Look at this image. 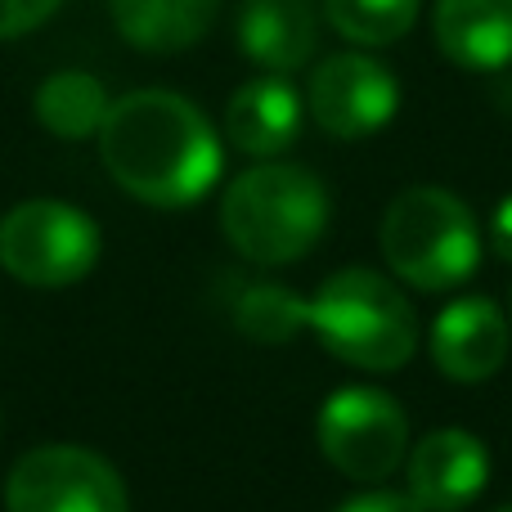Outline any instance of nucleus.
<instances>
[{
  "label": "nucleus",
  "instance_id": "obj_1",
  "mask_svg": "<svg viewBox=\"0 0 512 512\" xmlns=\"http://www.w3.org/2000/svg\"><path fill=\"white\" fill-rule=\"evenodd\" d=\"M108 176L149 207H189L221 180V140L203 108L176 90H131L99 126Z\"/></svg>",
  "mask_w": 512,
  "mask_h": 512
},
{
  "label": "nucleus",
  "instance_id": "obj_2",
  "mask_svg": "<svg viewBox=\"0 0 512 512\" xmlns=\"http://www.w3.org/2000/svg\"><path fill=\"white\" fill-rule=\"evenodd\" d=\"M328 225V189L297 162H256L230 180L221 230L230 248L256 265H288L319 243Z\"/></svg>",
  "mask_w": 512,
  "mask_h": 512
},
{
  "label": "nucleus",
  "instance_id": "obj_3",
  "mask_svg": "<svg viewBox=\"0 0 512 512\" xmlns=\"http://www.w3.org/2000/svg\"><path fill=\"white\" fill-rule=\"evenodd\" d=\"M310 333L328 355L369 373H391L418 351V319L400 288L382 274L351 265L319 283L310 297Z\"/></svg>",
  "mask_w": 512,
  "mask_h": 512
},
{
  "label": "nucleus",
  "instance_id": "obj_4",
  "mask_svg": "<svg viewBox=\"0 0 512 512\" xmlns=\"http://www.w3.org/2000/svg\"><path fill=\"white\" fill-rule=\"evenodd\" d=\"M382 256L418 292H445L472 279L481 261V234L468 203L450 189H405L382 216Z\"/></svg>",
  "mask_w": 512,
  "mask_h": 512
},
{
  "label": "nucleus",
  "instance_id": "obj_5",
  "mask_svg": "<svg viewBox=\"0 0 512 512\" xmlns=\"http://www.w3.org/2000/svg\"><path fill=\"white\" fill-rule=\"evenodd\" d=\"M99 225L59 198H27L0 216V265L27 288H68L99 261Z\"/></svg>",
  "mask_w": 512,
  "mask_h": 512
},
{
  "label": "nucleus",
  "instance_id": "obj_6",
  "mask_svg": "<svg viewBox=\"0 0 512 512\" xmlns=\"http://www.w3.org/2000/svg\"><path fill=\"white\" fill-rule=\"evenodd\" d=\"M319 450L342 477L387 481L409 459V423L378 387H342L319 409Z\"/></svg>",
  "mask_w": 512,
  "mask_h": 512
},
{
  "label": "nucleus",
  "instance_id": "obj_7",
  "mask_svg": "<svg viewBox=\"0 0 512 512\" xmlns=\"http://www.w3.org/2000/svg\"><path fill=\"white\" fill-rule=\"evenodd\" d=\"M9 512H131L126 486L108 459L81 445H41L5 481Z\"/></svg>",
  "mask_w": 512,
  "mask_h": 512
},
{
  "label": "nucleus",
  "instance_id": "obj_8",
  "mask_svg": "<svg viewBox=\"0 0 512 512\" xmlns=\"http://www.w3.org/2000/svg\"><path fill=\"white\" fill-rule=\"evenodd\" d=\"M306 108L337 140H364V135L382 131L396 117L400 86L387 63H378L373 54H364V50L328 54L310 72Z\"/></svg>",
  "mask_w": 512,
  "mask_h": 512
},
{
  "label": "nucleus",
  "instance_id": "obj_9",
  "mask_svg": "<svg viewBox=\"0 0 512 512\" xmlns=\"http://www.w3.org/2000/svg\"><path fill=\"white\" fill-rule=\"evenodd\" d=\"M405 468H409V499L423 512H463L490 481L486 445L472 432H459V427L423 436L409 450Z\"/></svg>",
  "mask_w": 512,
  "mask_h": 512
},
{
  "label": "nucleus",
  "instance_id": "obj_10",
  "mask_svg": "<svg viewBox=\"0 0 512 512\" xmlns=\"http://www.w3.org/2000/svg\"><path fill=\"white\" fill-rule=\"evenodd\" d=\"M508 315L490 297H459L432 324V360L454 382H486L508 360Z\"/></svg>",
  "mask_w": 512,
  "mask_h": 512
},
{
  "label": "nucleus",
  "instance_id": "obj_11",
  "mask_svg": "<svg viewBox=\"0 0 512 512\" xmlns=\"http://www.w3.org/2000/svg\"><path fill=\"white\" fill-rule=\"evenodd\" d=\"M301 108H306L301 95L279 72L256 77L234 90V99L225 104V135L248 158H279L301 135Z\"/></svg>",
  "mask_w": 512,
  "mask_h": 512
},
{
  "label": "nucleus",
  "instance_id": "obj_12",
  "mask_svg": "<svg viewBox=\"0 0 512 512\" xmlns=\"http://www.w3.org/2000/svg\"><path fill=\"white\" fill-rule=\"evenodd\" d=\"M436 45L459 68H508L512 63V0H436Z\"/></svg>",
  "mask_w": 512,
  "mask_h": 512
},
{
  "label": "nucleus",
  "instance_id": "obj_13",
  "mask_svg": "<svg viewBox=\"0 0 512 512\" xmlns=\"http://www.w3.org/2000/svg\"><path fill=\"white\" fill-rule=\"evenodd\" d=\"M319 41V18L310 0H243L239 45L252 63L270 72H297L310 63Z\"/></svg>",
  "mask_w": 512,
  "mask_h": 512
},
{
  "label": "nucleus",
  "instance_id": "obj_14",
  "mask_svg": "<svg viewBox=\"0 0 512 512\" xmlns=\"http://www.w3.org/2000/svg\"><path fill=\"white\" fill-rule=\"evenodd\" d=\"M108 9L135 50L180 54L212 32L221 0H108Z\"/></svg>",
  "mask_w": 512,
  "mask_h": 512
},
{
  "label": "nucleus",
  "instance_id": "obj_15",
  "mask_svg": "<svg viewBox=\"0 0 512 512\" xmlns=\"http://www.w3.org/2000/svg\"><path fill=\"white\" fill-rule=\"evenodd\" d=\"M32 108H36V122L50 135H59V140H86V135H99L113 99H108L99 77H90L81 68H63L36 86Z\"/></svg>",
  "mask_w": 512,
  "mask_h": 512
},
{
  "label": "nucleus",
  "instance_id": "obj_16",
  "mask_svg": "<svg viewBox=\"0 0 512 512\" xmlns=\"http://www.w3.org/2000/svg\"><path fill=\"white\" fill-rule=\"evenodd\" d=\"M234 324L252 342L279 346L292 342L301 328H310V301L297 297L292 288H279V283H256L234 306Z\"/></svg>",
  "mask_w": 512,
  "mask_h": 512
},
{
  "label": "nucleus",
  "instance_id": "obj_17",
  "mask_svg": "<svg viewBox=\"0 0 512 512\" xmlns=\"http://www.w3.org/2000/svg\"><path fill=\"white\" fill-rule=\"evenodd\" d=\"M418 5L423 0H324V14L337 27V36L373 50V45L400 41L414 27Z\"/></svg>",
  "mask_w": 512,
  "mask_h": 512
},
{
  "label": "nucleus",
  "instance_id": "obj_18",
  "mask_svg": "<svg viewBox=\"0 0 512 512\" xmlns=\"http://www.w3.org/2000/svg\"><path fill=\"white\" fill-rule=\"evenodd\" d=\"M63 0H0V41H18L59 9Z\"/></svg>",
  "mask_w": 512,
  "mask_h": 512
},
{
  "label": "nucleus",
  "instance_id": "obj_19",
  "mask_svg": "<svg viewBox=\"0 0 512 512\" xmlns=\"http://www.w3.org/2000/svg\"><path fill=\"white\" fill-rule=\"evenodd\" d=\"M337 512H423L409 495H387V490H373V495H360L351 504H342Z\"/></svg>",
  "mask_w": 512,
  "mask_h": 512
},
{
  "label": "nucleus",
  "instance_id": "obj_20",
  "mask_svg": "<svg viewBox=\"0 0 512 512\" xmlns=\"http://www.w3.org/2000/svg\"><path fill=\"white\" fill-rule=\"evenodd\" d=\"M490 248L499 261H512V194L495 207V221H490Z\"/></svg>",
  "mask_w": 512,
  "mask_h": 512
},
{
  "label": "nucleus",
  "instance_id": "obj_21",
  "mask_svg": "<svg viewBox=\"0 0 512 512\" xmlns=\"http://www.w3.org/2000/svg\"><path fill=\"white\" fill-rule=\"evenodd\" d=\"M508 324H512V288H508Z\"/></svg>",
  "mask_w": 512,
  "mask_h": 512
},
{
  "label": "nucleus",
  "instance_id": "obj_22",
  "mask_svg": "<svg viewBox=\"0 0 512 512\" xmlns=\"http://www.w3.org/2000/svg\"><path fill=\"white\" fill-rule=\"evenodd\" d=\"M499 512H512V504H508V508H499Z\"/></svg>",
  "mask_w": 512,
  "mask_h": 512
}]
</instances>
